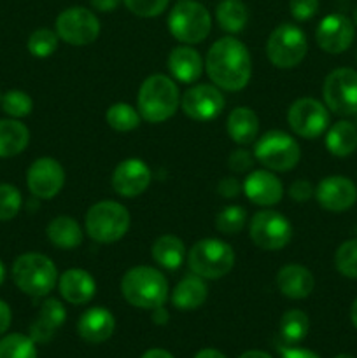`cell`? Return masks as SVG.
<instances>
[{"mask_svg":"<svg viewBox=\"0 0 357 358\" xmlns=\"http://www.w3.org/2000/svg\"><path fill=\"white\" fill-rule=\"evenodd\" d=\"M206 76L224 91H240L252 76V62L244 42L223 37L210 45L205 62Z\"/></svg>","mask_w":357,"mask_h":358,"instance_id":"cell-1","label":"cell"},{"mask_svg":"<svg viewBox=\"0 0 357 358\" xmlns=\"http://www.w3.org/2000/svg\"><path fill=\"white\" fill-rule=\"evenodd\" d=\"M181 96L175 80L163 73L149 76L140 84L139 96H136V107L144 121L164 122L177 112Z\"/></svg>","mask_w":357,"mask_h":358,"instance_id":"cell-2","label":"cell"},{"mask_svg":"<svg viewBox=\"0 0 357 358\" xmlns=\"http://www.w3.org/2000/svg\"><path fill=\"white\" fill-rule=\"evenodd\" d=\"M121 294L128 304L140 310L163 306L168 297V282L163 273L150 266L128 269L121 280Z\"/></svg>","mask_w":357,"mask_h":358,"instance_id":"cell-3","label":"cell"},{"mask_svg":"<svg viewBox=\"0 0 357 358\" xmlns=\"http://www.w3.org/2000/svg\"><path fill=\"white\" fill-rule=\"evenodd\" d=\"M13 280L18 289L30 297H46L58 282V271L44 254H23L14 261Z\"/></svg>","mask_w":357,"mask_h":358,"instance_id":"cell-4","label":"cell"},{"mask_svg":"<svg viewBox=\"0 0 357 358\" xmlns=\"http://www.w3.org/2000/svg\"><path fill=\"white\" fill-rule=\"evenodd\" d=\"M86 233L97 243H115L130 229V212L118 201H98L88 210Z\"/></svg>","mask_w":357,"mask_h":358,"instance_id":"cell-5","label":"cell"},{"mask_svg":"<svg viewBox=\"0 0 357 358\" xmlns=\"http://www.w3.org/2000/svg\"><path fill=\"white\" fill-rule=\"evenodd\" d=\"M212 28V17L203 3L196 0H178L168 14V30L182 44H200Z\"/></svg>","mask_w":357,"mask_h":358,"instance_id":"cell-6","label":"cell"},{"mask_svg":"<svg viewBox=\"0 0 357 358\" xmlns=\"http://www.w3.org/2000/svg\"><path fill=\"white\" fill-rule=\"evenodd\" d=\"M188 264L203 280H219L233 269L234 252L226 241L205 238L192 245L188 254Z\"/></svg>","mask_w":357,"mask_h":358,"instance_id":"cell-7","label":"cell"},{"mask_svg":"<svg viewBox=\"0 0 357 358\" xmlns=\"http://www.w3.org/2000/svg\"><path fill=\"white\" fill-rule=\"evenodd\" d=\"M254 157L270 171H290L300 163L301 149L289 133L272 129L255 142Z\"/></svg>","mask_w":357,"mask_h":358,"instance_id":"cell-8","label":"cell"},{"mask_svg":"<svg viewBox=\"0 0 357 358\" xmlns=\"http://www.w3.org/2000/svg\"><path fill=\"white\" fill-rule=\"evenodd\" d=\"M307 35L300 27L282 23L270 34L266 55L276 69H294L307 56Z\"/></svg>","mask_w":357,"mask_h":358,"instance_id":"cell-9","label":"cell"},{"mask_svg":"<svg viewBox=\"0 0 357 358\" xmlns=\"http://www.w3.org/2000/svg\"><path fill=\"white\" fill-rule=\"evenodd\" d=\"M322 96L332 114H357V70L343 66L329 72L322 86Z\"/></svg>","mask_w":357,"mask_h":358,"instance_id":"cell-10","label":"cell"},{"mask_svg":"<svg viewBox=\"0 0 357 358\" xmlns=\"http://www.w3.org/2000/svg\"><path fill=\"white\" fill-rule=\"evenodd\" d=\"M251 240L262 250H282L293 238V226L282 213L275 210H261L248 224Z\"/></svg>","mask_w":357,"mask_h":358,"instance_id":"cell-11","label":"cell"},{"mask_svg":"<svg viewBox=\"0 0 357 358\" xmlns=\"http://www.w3.org/2000/svg\"><path fill=\"white\" fill-rule=\"evenodd\" d=\"M56 35L70 45H88L100 35V21L86 7H69L56 17Z\"/></svg>","mask_w":357,"mask_h":358,"instance_id":"cell-12","label":"cell"},{"mask_svg":"<svg viewBox=\"0 0 357 358\" xmlns=\"http://www.w3.org/2000/svg\"><path fill=\"white\" fill-rule=\"evenodd\" d=\"M287 122L298 136L314 140L329 128V108L315 98H300L287 110Z\"/></svg>","mask_w":357,"mask_h":358,"instance_id":"cell-13","label":"cell"},{"mask_svg":"<svg viewBox=\"0 0 357 358\" xmlns=\"http://www.w3.org/2000/svg\"><path fill=\"white\" fill-rule=\"evenodd\" d=\"M181 107L192 121L206 122L223 112L224 96L216 84H196L181 98Z\"/></svg>","mask_w":357,"mask_h":358,"instance_id":"cell-14","label":"cell"},{"mask_svg":"<svg viewBox=\"0 0 357 358\" xmlns=\"http://www.w3.org/2000/svg\"><path fill=\"white\" fill-rule=\"evenodd\" d=\"M28 191L38 199H51L65 185V170L52 157H38L27 171Z\"/></svg>","mask_w":357,"mask_h":358,"instance_id":"cell-15","label":"cell"},{"mask_svg":"<svg viewBox=\"0 0 357 358\" xmlns=\"http://www.w3.org/2000/svg\"><path fill=\"white\" fill-rule=\"evenodd\" d=\"M356 37V24L345 14H328L322 17L315 30L318 48L329 55H342L352 45Z\"/></svg>","mask_w":357,"mask_h":358,"instance_id":"cell-16","label":"cell"},{"mask_svg":"<svg viewBox=\"0 0 357 358\" xmlns=\"http://www.w3.org/2000/svg\"><path fill=\"white\" fill-rule=\"evenodd\" d=\"M315 198L328 212H346L357 201V185L343 175H331L318 182L315 187Z\"/></svg>","mask_w":357,"mask_h":358,"instance_id":"cell-17","label":"cell"},{"mask_svg":"<svg viewBox=\"0 0 357 358\" xmlns=\"http://www.w3.org/2000/svg\"><path fill=\"white\" fill-rule=\"evenodd\" d=\"M153 180L149 166L142 159H125L112 173V189L122 198H135L147 191Z\"/></svg>","mask_w":357,"mask_h":358,"instance_id":"cell-18","label":"cell"},{"mask_svg":"<svg viewBox=\"0 0 357 358\" xmlns=\"http://www.w3.org/2000/svg\"><path fill=\"white\" fill-rule=\"evenodd\" d=\"M244 194L259 206H273L282 199L284 185L270 170H255L244 180Z\"/></svg>","mask_w":357,"mask_h":358,"instance_id":"cell-19","label":"cell"},{"mask_svg":"<svg viewBox=\"0 0 357 358\" xmlns=\"http://www.w3.org/2000/svg\"><path fill=\"white\" fill-rule=\"evenodd\" d=\"M114 315L100 306L86 310L77 320V334L91 345H100V343L107 341L114 334Z\"/></svg>","mask_w":357,"mask_h":358,"instance_id":"cell-20","label":"cell"},{"mask_svg":"<svg viewBox=\"0 0 357 358\" xmlns=\"http://www.w3.org/2000/svg\"><path fill=\"white\" fill-rule=\"evenodd\" d=\"M58 289L63 299L74 306L90 303L97 294V282L84 269H69L58 280Z\"/></svg>","mask_w":357,"mask_h":358,"instance_id":"cell-21","label":"cell"},{"mask_svg":"<svg viewBox=\"0 0 357 358\" xmlns=\"http://www.w3.org/2000/svg\"><path fill=\"white\" fill-rule=\"evenodd\" d=\"M66 318L65 306L58 299H46L38 310L37 318L30 325V338L34 343H49Z\"/></svg>","mask_w":357,"mask_h":358,"instance_id":"cell-22","label":"cell"},{"mask_svg":"<svg viewBox=\"0 0 357 358\" xmlns=\"http://www.w3.org/2000/svg\"><path fill=\"white\" fill-rule=\"evenodd\" d=\"M275 282L280 292L294 301L308 297L315 287L312 271L301 264H287L280 268V271L276 273Z\"/></svg>","mask_w":357,"mask_h":358,"instance_id":"cell-23","label":"cell"},{"mask_svg":"<svg viewBox=\"0 0 357 358\" xmlns=\"http://www.w3.org/2000/svg\"><path fill=\"white\" fill-rule=\"evenodd\" d=\"M203 66L205 65L200 52L188 44L172 49L168 56V70L172 77L182 84L196 83L202 77Z\"/></svg>","mask_w":357,"mask_h":358,"instance_id":"cell-24","label":"cell"},{"mask_svg":"<svg viewBox=\"0 0 357 358\" xmlns=\"http://www.w3.org/2000/svg\"><path fill=\"white\" fill-rule=\"evenodd\" d=\"M209 297V289H206L205 282L202 276L198 275H188L175 285L174 292H172V304L177 310L191 311L202 306Z\"/></svg>","mask_w":357,"mask_h":358,"instance_id":"cell-25","label":"cell"},{"mask_svg":"<svg viewBox=\"0 0 357 358\" xmlns=\"http://www.w3.org/2000/svg\"><path fill=\"white\" fill-rule=\"evenodd\" d=\"M230 138L238 145H248L259 133V119L255 112L248 107H237L230 112L226 121Z\"/></svg>","mask_w":357,"mask_h":358,"instance_id":"cell-26","label":"cell"},{"mask_svg":"<svg viewBox=\"0 0 357 358\" xmlns=\"http://www.w3.org/2000/svg\"><path fill=\"white\" fill-rule=\"evenodd\" d=\"M48 240L62 250H74L83 243V229L72 217L59 215L48 224Z\"/></svg>","mask_w":357,"mask_h":358,"instance_id":"cell-27","label":"cell"},{"mask_svg":"<svg viewBox=\"0 0 357 358\" xmlns=\"http://www.w3.org/2000/svg\"><path fill=\"white\" fill-rule=\"evenodd\" d=\"M30 142V131L18 119H0V157L23 152Z\"/></svg>","mask_w":357,"mask_h":358,"instance_id":"cell-28","label":"cell"},{"mask_svg":"<svg viewBox=\"0 0 357 358\" xmlns=\"http://www.w3.org/2000/svg\"><path fill=\"white\" fill-rule=\"evenodd\" d=\"M150 254L158 266L168 269V271H175L181 268L186 259L184 241L174 234H163L153 243Z\"/></svg>","mask_w":357,"mask_h":358,"instance_id":"cell-29","label":"cell"},{"mask_svg":"<svg viewBox=\"0 0 357 358\" xmlns=\"http://www.w3.org/2000/svg\"><path fill=\"white\" fill-rule=\"evenodd\" d=\"M326 147L336 157H346L357 150V128L349 121H338L328 128Z\"/></svg>","mask_w":357,"mask_h":358,"instance_id":"cell-30","label":"cell"},{"mask_svg":"<svg viewBox=\"0 0 357 358\" xmlns=\"http://www.w3.org/2000/svg\"><path fill=\"white\" fill-rule=\"evenodd\" d=\"M216 20L227 34H240L248 21V9L241 0H220L217 3Z\"/></svg>","mask_w":357,"mask_h":358,"instance_id":"cell-31","label":"cell"},{"mask_svg":"<svg viewBox=\"0 0 357 358\" xmlns=\"http://www.w3.org/2000/svg\"><path fill=\"white\" fill-rule=\"evenodd\" d=\"M308 329H310V320H308L307 313L301 310H289L280 318L279 334L284 343L296 345L307 338Z\"/></svg>","mask_w":357,"mask_h":358,"instance_id":"cell-32","label":"cell"},{"mask_svg":"<svg viewBox=\"0 0 357 358\" xmlns=\"http://www.w3.org/2000/svg\"><path fill=\"white\" fill-rule=\"evenodd\" d=\"M105 121L115 131H133L140 126L142 115L136 108H133L128 103H114L107 108L105 112Z\"/></svg>","mask_w":357,"mask_h":358,"instance_id":"cell-33","label":"cell"},{"mask_svg":"<svg viewBox=\"0 0 357 358\" xmlns=\"http://www.w3.org/2000/svg\"><path fill=\"white\" fill-rule=\"evenodd\" d=\"M0 358H37V348L30 336H4L0 339Z\"/></svg>","mask_w":357,"mask_h":358,"instance_id":"cell-34","label":"cell"},{"mask_svg":"<svg viewBox=\"0 0 357 358\" xmlns=\"http://www.w3.org/2000/svg\"><path fill=\"white\" fill-rule=\"evenodd\" d=\"M247 222V212L240 205H227L216 217V229L226 236H234L240 233Z\"/></svg>","mask_w":357,"mask_h":358,"instance_id":"cell-35","label":"cell"},{"mask_svg":"<svg viewBox=\"0 0 357 358\" xmlns=\"http://www.w3.org/2000/svg\"><path fill=\"white\" fill-rule=\"evenodd\" d=\"M58 41L59 37L56 35V31L49 30V28H38L28 37L27 48L35 58H48L58 49Z\"/></svg>","mask_w":357,"mask_h":358,"instance_id":"cell-36","label":"cell"},{"mask_svg":"<svg viewBox=\"0 0 357 358\" xmlns=\"http://www.w3.org/2000/svg\"><path fill=\"white\" fill-rule=\"evenodd\" d=\"M335 266L342 276L357 280V238L340 245L335 254Z\"/></svg>","mask_w":357,"mask_h":358,"instance_id":"cell-37","label":"cell"},{"mask_svg":"<svg viewBox=\"0 0 357 358\" xmlns=\"http://www.w3.org/2000/svg\"><path fill=\"white\" fill-rule=\"evenodd\" d=\"M2 108L7 115L14 119L27 117L34 108V101L24 91L10 90L2 96Z\"/></svg>","mask_w":357,"mask_h":358,"instance_id":"cell-38","label":"cell"},{"mask_svg":"<svg viewBox=\"0 0 357 358\" xmlns=\"http://www.w3.org/2000/svg\"><path fill=\"white\" fill-rule=\"evenodd\" d=\"M21 203L23 198L20 189L10 184H0V222L14 219L20 213Z\"/></svg>","mask_w":357,"mask_h":358,"instance_id":"cell-39","label":"cell"},{"mask_svg":"<svg viewBox=\"0 0 357 358\" xmlns=\"http://www.w3.org/2000/svg\"><path fill=\"white\" fill-rule=\"evenodd\" d=\"M170 0H122L126 9L140 17H156L164 13Z\"/></svg>","mask_w":357,"mask_h":358,"instance_id":"cell-40","label":"cell"},{"mask_svg":"<svg viewBox=\"0 0 357 358\" xmlns=\"http://www.w3.org/2000/svg\"><path fill=\"white\" fill-rule=\"evenodd\" d=\"M255 163L254 154L248 152L247 149H237L230 154L227 157V164H230V170L234 173H245V171L252 170Z\"/></svg>","mask_w":357,"mask_h":358,"instance_id":"cell-41","label":"cell"},{"mask_svg":"<svg viewBox=\"0 0 357 358\" xmlns=\"http://www.w3.org/2000/svg\"><path fill=\"white\" fill-rule=\"evenodd\" d=\"M289 10L296 21H308L317 14L318 0H289Z\"/></svg>","mask_w":357,"mask_h":358,"instance_id":"cell-42","label":"cell"},{"mask_svg":"<svg viewBox=\"0 0 357 358\" xmlns=\"http://www.w3.org/2000/svg\"><path fill=\"white\" fill-rule=\"evenodd\" d=\"M289 196L294 199V201L303 203V201H308L312 196H315V189L308 180H304V178H298V180H294L293 184H290Z\"/></svg>","mask_w":357,"mask_h":358,"instance_id":"cell-43","label":"cell"},{"mask_svg":"<svg viewBox=\"0 0 357 358\" xmlns=\"http://www.w3.org/2000/svg\"><path fill=\"white\" fill-rule=\"evenodd\" d=\"M217 192H219L223 198H237L240 192H244V185H241L234 177H224L223 180L217 184Z\"/></svg>","mask_w":357,"mask_h":358,"instance_id":"cell-44","label":"cell"},{"mask_svg":"<svg viewBox=\"0 0 357 358\" xmlns=\"http://www.w3.org/2000/svg\"><path fill=\"white\" fill-rule=\"evenodd\" d=\"M10 320H13V313H10L9 304L0 299V336H4V332H7V329L10 327Z\"/></svg>","mask_w":357,"mask_h":358,"instance_id":"cell-45","label":"cell"},{"mask_svg":"<svg viewBox=\"0 0 357 358\" xmlns=\"http://www.w3.org/2000/svg\"><path fill=\"white\" fill-rule=\"evenodd\" d=\"M122 0H90L91 7L94 10H100V13H112L119 7Z\"/></svg>","mask_w":357,"mask_h":358,"instance_id":"cell-46","label":"cell"},{"mask_svg":"<svg viewBox=\"0 0 357 358\" xmlns=\"http://www.w3.org/2000/svg\"><path fill=\"white\" fill-rule=\"evenodd\" d=\"M282 358H321L317 353L310 352L304 348H287L284 350Z\"/></svg>","mask_w":357,"mask_h":358,"instance_id":"cell-47","label":"cell"},{"mask_svg":"<svg viewBox=\"0 0 357 358\" xmlns=\"http://www.w3.org/2000/svg\"><path fill=\"white\" fill-rule=\"evenodd\" d=\"M150 311H153V322L156 325H164L168 322V318H170V315L164 310V306H158Z\"/></svg>","mask_w":357,"mask_h":358,"instance_id":"cell-48","label":"cell"},{"mask_svg":"<svg viewBox=\"0 0 357 358\" xmlns=\"http://www.w3.org/2000/svg\"><path fill=\"white\" fill-rule=\"evenodd\" d=\"M140 358H174L172 353H168L167 350H161V348H153V350H147Z\"/></svg>","mask_w":357,"mask_h":358,"instance_id":"cell-49","label":"cell"},{"mask_svg":"<svg viewBox=\"0 0 357 358\" xmlns=\"http://www.w3.org/2000/svg\"><path fill=\"white\" fill-rule=\"evenodd\" d=\"M195 358H226L224 353H220L219 350H214V348H205V350H200L196 353Z\"/></svg>","mask_w":357,"mask_h":358,"instance_id":"cell-50","label":"cell"},{"mask_svg":"<svg viewBox=\"0 0 357 358\" xmlns=\"http://www.w3.org/2000/svg\"><path fill=\"white\" fill-rule=\"evenodd\" d=\"M238 358H272V355H268L265 352H259V350H251V352L241 353Z\"/></svg>","mask_w":357,"mask_h":358,"instance_id":"cell-51","label":"cell"},{"mask_svg":"<svg viewBox=\"0 0 357 358\" xmlns=\"http://www.w3.org/2000/svg\"><path fill=\"white\" fill-rule=\"evenodd\" d=\"M350 320H352V325L357 329V299L352 303V308H350Z\"/></svg>","mask_w":357,"mask_h":358,"instance_id":"cell-52","label":"cell"},{"mask_svg":"<svg viewBox=\"0 0 357 358\" xmlns=\"http://www.w3.org/2000/svg\"><path fill=\"white\" fill-rule=\"evenodd\" d=\"M6 282V266H4V262L0 261V285Z\"/></svg>","mask_w":357,"mask_h":358,"instance_id":"cell-53","label":"cell"},{"mask_svg":"<svg viewBox=\"0 0 357 358\" xmlns=\"http://www.w3.org/2000/svg\"><path fill=\"white\" fill-rule=\"evenodd\" d=\"M335 358H356V357L350 355V353H340V355H336Z\"/></svg>","mask_w":357,"mask_h":358,"instance_id":"cell-54","label":"cell"},{"mask_svg":"<svg viewBox=\"0 0 357 358\" xmlns=\"http://www.w3.org/2000/svg\"><path fill=\"white\" fill-rule=\"evenodd\" d=\"M354 24H356V27H357V7H356V9H354Z\"/></svg>","mask_w":357,"mask_h":358,"instance_id":"cell-55","label":"cell"}]
</instances>
